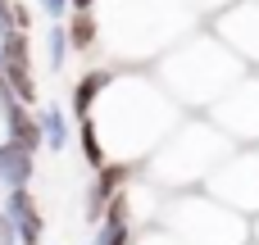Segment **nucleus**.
I'll return each mask as SVG.
<instances>
[{
    "label": "nucleus",
    "mask_w": 259,
    "mask_h": 245,
    "mask_svg": "<svg viewBox=\"0 0 259 245\" xmlns=\"http://www.w3.org/2000/svg\"><path fill=\"white\" fill-rule=\"evenodd\" d=\"M168 232L187 245H250V218L219 205L214 195H178L164 209Z\"/></svg>",
    "instance_id": "1"
},
{
    "label": "nucleus",
    "mask_w": 259,
    "mask_h": 245,
    "mask_svg": "<svg viewBox=\"0 0 259 245\" xmlns=\"http://www.w3.org/2000/svg\"><path fill=\"white\" fill-rule=\"evenodd\" d=\"M237 73H241L237 55L223 50L214 36H205V41H196V45H187V50H178L168 59L173 91L178 95H191V100H219L237 82Z\"/></svg>",
    "instance_id": "2"
},
{
    "label": "nucleus",
    "mask_w": 259,
    "mask_h": 245,
    "mask_svg": "<svg viewBox=\"0 0 259 245\" xmlns=\"http://www.w3.org/2000/svg\"><path fill=\"white\" fill-rule=\"evenodd\" d=\"M209 195L241 218H259V155H232L209 173Z\"/></svg>",
    "instance_id": "3"
},
{
    "label": "nucleus",
    "mask_w": 259,
    "mask_h": 245,
    "mask_svg": "<svg viewBox=\"0 0 259 245\" xmlns=\"http://www.w3.org/2000/svg\"><path fill=\"white\" fill-rule=\"evenodd\" d=\"M214 118L228 132L259 141V82H237L223 100H214Z\"/></svg>",
    "instance_id": "4"
},
{
    "label": "nucleus",
    "mask_w": 259,
    "mask_h": 245,
    "mask_svg": "<svg viewBox=\"0 0 259 245\" xmlns=\"http://www.w3.org/2000/svg\"><path fill=\"white\" fill-rule=\"evenodd\" d=\"M219 36H223L237 55L259 59V0H246V5H237L232 14H223V18H219Z\"/></svg>",
    "instance_id": "5"
},
{
    "label": "nucleus",
    "mask_w": 259,
    "mask_h": 245,
    "mask_svg": "<svg viewBox=\"0 0 259 245\" xmlns=\"http://www.w3.org/2000/svg\"><path fill=\"white\" fill-rule=\"evenodd\" d=\"M32 173H36L32 150H23V145H14V141H0V182H5L9 191H18V186L32 182Z\"/></svg>",
    "instance_id": "6"
},
{
    "label": "nucleus",
    "mask_w": 259,
    "mask_h": 245,
    "mask_svg": "<svg viewBox=\"0 0 259 245\" xmlns=\"http://www.w3.org/2000/svg\"><path fill=\"white\" fill-rule=\"evenodd\" d=\"M109 86H114V77H109L105 68L87 73V77L77 82V91H73V114H77V118H91V105H96V100H100Z\"/></svg>",
    "instance_id": "7"
},
{
    "label": "nucleus",
    "mask_w": 259,
    "mask_h": 245,
    "mask_svg": "<svg viewBox=\"0 0 259 245\" xmlns=\"http://www.w3.org/2000/svg\"><path fill=\"white\" fill-rule=\"evenodd\" d=\"M5 82H9V91H14L18 105H32L36 100V82H32V68L27 64H5Z\"/></svg>",
    "instance_id": "8"
},
{
    "label": "nucleus",
    "mask_w": 259,
    "mask_h": 245,
    "mask_svg": "<svg viewBox=\"0 0 259 245\" xmlns=\"http://www.w3.org/2000/svg\"><path fill=\"white\" fill-rule=\"evenodd\" d=\"M82 155H87V164L100 173L109 159H105V141H100V123L96 118H82Z\"/></svg>",
    "instance_id": "9"
},
{
    "label": "nucleus",
    "mask_w": 259,
    "mask_h": 245,
    "mask_svg": "<svg viewBox=\"0 0 259 245\" xmlns=\"http://www.w3.org/2000/svg\"><path fill=\"white\" fill-rule=\"evenodd\" d=\"M41 132H46V145H50V150H64V145H68V118H64V109H59V105H55V109H46Z\"/></svg>",
    "instance_id": "10"
},
{
    "label": "nucleus",
    "mask_w": 259,
    "mask_h": 245,
    "mask_svg": "<svg viewBox=\"0 0 259 245\" xmlns=\"http://www.w3.org/2000/svg\"><path fill=\"white\" fill-rule=\"evenodd\" d=\"M96 32H100V27H96L91 14H73V18H68V45H73V50H91Z\"/></svg>",
    "instance_id": "11"
},
{
    "label": "nucleus",
    "mask_w": 259,
    "mask_h": 245,
    "mask_svg": "<svg viewBox=\"0 0 259 245\" xmlns=\"http://www.w3.org/2000/svg\"><path fill=\"white\" fill-rule=\"evenodd\" d=\"M5 214H9L14 223H23V218H32V214H36V205H32V191H27V186H18V191H9V195H5Z\"/></svg>",
    "instance_id": "12"
},
{
    "label": "nucleus",
    "mask_w": 259,
    "mask_h": 245,
    "mask_svg": "<svg viewBox=\"0 0 259 245\" xmlns=\"http://www.w3.org/2000/svg\"><path fill=\"white\" fill-rule=\"evenodd\" d=\"M68 50H73V45H68V32H64V27L55 23V27H50V68H55V73L64 68V59H68Z\"/></svg>",
    "instance_id": "13"
},
{
    "label": "nucleus",
    "mask_w": 259,
    "mask_h": 245,
    "mask_svg": "<svg viewBox=\"0 0 259 245\" xmlns=\"http://www.w3.org/2000/svg\"><path fill=\"white\" fill-rule=\"evenodd\" d=\"M132 245H187V241H178L168 227H155V232H141V241H132Z\"/></svg>",
    "instance_id": "14"
},
{
    "label": "nucleus",
    "mask_w": 259,
    "mask_h": 245,
    "mask_svg": "<svg viewBox=\"0 0 259 245\" xmlns=\"http://www.w3.org/2000/svg\"><path fill=\"white\" fill-rule=\"evenodd\" d=\"M0 245H23L18 241V223H14L5 209H0Z\"/></svg>",
    "instance_id": "15"
},
{
    "label": "nucleus",
    "mask_w": 259,
    "mask_h": 245,
    "mask_svg": "<svg viewBox=\"0 0 259 245\" xmlns=\"http://www.w3.org/2000/svg\"><path fill=\"white\" fill-rule=\"evenodd\" d=\"M36 5H41L50 18H64V9H68V0H36Z\"/></svg>",
    "instance_id": "16"
},
{
    "label": "nucleus",
    "mask_w": 259,
    "mask_h": 245,
    "mask_svg": "<svg viewBox=\"0 0 259 245\" xmlns=\"http://www.w3.org/2000/svg\"><path fill=\"white\" fill-rule=\"evenodd\" d=\"M27 23H32V14H27V5H14V27H18V32H27Z\"/></svg>",
    "instance_id": "17"
},
{
    "label": "nucleus",
    "mask_w": 259,
    "mask_h": 245,
    "mask_svg": "<svg viewBox=\"0 0 259 245\" xmlns=\"http://www.w3.org/2000/svg\"><path fill=\"white\" fill-rule=\"evenodd\" d=\"M68 5H73V14H91V5H96V0H68Z\"/></svg>",
    "instance_id": "18"
},
{
    "label": "nucleus",
    "mask_w": 259,
    "mask_h": 245,
    "mask_svg": "<svg viewBox=\"0 0 259 245\" xmlns=\"http://www.w3.org/2000/svg\"><path fill=\"white\" fill-rule=\"evenodd\" d=\"M250 241L259 245V218H255V223H250Z\"/></svg>",
    "instance_id": "19"
},
{
    "label": "nucleus",
    "mask_w": 259,
    "mask_h": 245,
    "mask_svg": "<svg viewBox=\"0 0 259 245\" xmlns=\"http://www.w3.org/2000/svg\"><path fill=\"white\" fill-rule=\"evenodd\" d=\"M0 77H5V45H0Z\"/></svg>",
    "instance_id": "20"
},
{
    "label": "nucleus",
    "mask_w": 259,
    "mask_h": 245,
    "mask_svg": "<svg viewBox=\"0 0 259 245\" xmlns=\"http://www.w3.org/2000/svg\"><path fill=\"white\" fill-rule=\"evenodd\" d=\"M87 245H100V241H87Z\"/></svg>",
    "instance_id": "21"
},
{
    "label": "nucleus",
    "mask_w": 259,
    "mask_h": 245,
    "mask_svg": "<svg viewBox=\"0 0 259 245\" xmlns=\"http://www.w3.org/2000/svg\"><path fill=\"white\" fill-rule=\"evenodd\" d=\"M250 245H255V241H250Z\"/></svg>",
    "instance_id": "22"
}]
</instances>
